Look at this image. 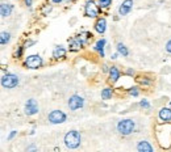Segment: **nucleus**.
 <instances>
[{
    "instance_id": "18",
    "label": "nucleus",
    "mask_w": 171,
    "mask_h": 152,
    "mask_svg": "<svg viewBox=\"0 0 171 152\" xmlns=\"http://www.w3.org/2000/svg\"><path fill=\"white\" fill-rule=\"evenodd\" d=\"M9 40H11V34L7 33V31H3L2 38H0V43H2V45H7V43L9 42Z\"/></svg>"
},
{
    "instance_id": "26",
    "label": "nucleus",
    "mask_w": 171,
    "mask_h": 152,
    "mask_svg": "<svg viewBox=\"0 0 171 152\" xmlns=\"http://www.w3.org/2000/svg\"><path fill=\"white\" fill-rule=\"evenodd\" d=\"M21 53H23V49L20 47V49H18V50H17V51L15 53V56H16V58H18V56H20V55H21Z\"/></svg>"
},
{
    "instance_id": "8",
    "label": "nucleus",
    "mask_w": 171,
    "mask_h": 152,
    "mask_svg": "<svg viewBox=\"0 0 171 152\" xmlns=\"http://www.w3.org/2000/svg\"><path fill=\"white\" fill-rule=\"evenodd\" d=\"M25 113L28 116H34L38 113V105H37V101L34 98H29L25 102Z\"/></svg>"
},
{
    "instance_id": "19",
    "label": "nucleus",
    "mask_w": 171,
    "mask_h": 152,
    "mask_svg": "<svg viewBox=\"0 0 171 152\" xmlns=\"http://www.w3.org/2000/svg\"><path fill=\"white\" fill-rule=\"evenodd\" d=\"M117 51H118V54H123L124 56H128V54H129L128 49H126L123 43H117Z\"/></svg>"
},
{
    "instance_id": "24",
    "label": "nucleus",
    "mask_w": 171,
    "mask_h": 152,
    "mask_svg": "<svg viewBox=\"0 0 171 152\" xmlns=\"http://www.w3.org/2000/svg\"><path fill=\"white\" fill-rule=\"evenodd\" d=\"M16 134H17V131H12L11 134L8 135V138H7V139H8V140H11V139H13V138H15V135H16Z\"/></svg>"
},
{
    "instance_id": "22",
    "label": "nucleus",
    "mask_w": 171,
    "mask_h": 152,
    "mask_svg": "<svg viewBox=\"0 0 171 152\" xmlns=\"http://www.w3.org/2000/svg\"><path fill=\"white\" fill-rule=\"evenodd\" d=\"M140 106H141V107H145V109H149V107H150V104L148 102V100H142L141 102H140Z\"/></svg>"
},
{
    "instance_id": "4",
    "label": "nucleus",
    "mask_w": 171,
    "mask_h": 152,
    "mask_svg": "<svg viewBox=\"0 0 171 152\" xmlns=\"http://www.w3.org/2000/svg\"><path fill=\"white\" fill-rule=\"evenodd\" d=\"M25 66L30 69H37L42 66V58L40 55H29L25 59Z\"/></svg>"
},
{
    "instance_id": "17",
    "label": "nucleus",
    "mask_w": 171,
    "mask_h": 152,
    "mask_svg": "<svg viewBox=\"0 0 171 152\" xmlns=\"http://www.w3.org/2000/svg\"><path fill=\"white\" fill-rule=\"evenodd\" d=\"M112 93H113L112 88H104V89L101 91V98H103V100H109L112 97Z\"/></svg>"
},
{
    "instance_id": "9",
    "label": "nucleus",
    "mask_w": 171,
    "mask_h": 152,
    "mask_svg": "<svg viewBox=\"0 0 171 152\" xmlns=\"http://www.w3.org/2000/svg\"><path fill=\"white\" fill-rule=\"evenodd\" d=\"M83 45H84V42L82 41L80 37H75V38H73V40H68V46H70L71 51H77V50H80Z\"/></svg>"
},
{
    "instance_id": "14",
    "label": "nucleus",
    "mask_w": 171,
    "mask_h": 152,
    "mask_svg": "<svg viewBox=\"0 0 171 152\" xmlns=\"http://www.w3.org/2000/svg\"><path fill=\"white\" fill-rule=\"evenodd\" d=\"M137 150L140 151V152H151V151H153V147L149 144V142L141 140L140 143L137 144Z\"/></svg>"
},
{
    "instance_id": "6",
    "label": "nucleus",
    "mask_w": 171,
    "mask_h": 152,
    "mask_svg": "<svg viewBox=\"0 0 171 152\" xmlns=\"http://www.w3.org/2000/svg\"><path fill=\"white\" fill-rule=\"evenodd\" d=\"M84 15L87 17H98L99 16V8L96 7V4H95L93 0H88L84 5Z\"/></svg>"
},
{
    "instance_id": "13",
    "label": "nucleus",
    "mask_w": 171,
    "mask_h": 152,
    "mask_svg": "<svg viewBox=\"0 0 171 152\" xmlns=\"http://www.w3.org/2000/svg\"><path fill=\"white\" fill-rule=\"evenodd\" d=\"M12 9H13V5L3 3L2 7H0V15H2V17H8L12 13Z\"/></svg>"
},
{
    "instance_id": "30",
    "label": "nucleus",
    "mask_w": 171,
    "mask_h": 152,
    "mask_svg": "<svg viewBox=\"0 0 171 152\" xmlns=\"http://www.w3.org/2000/svg\"><path fill=\"white\" fill-rule=\"evenodd\" d=\"M117 55H118V54L116 53V54H113V55L111 56V58H112V59H117Z\"/></svg>"
},
{
    "instance_id": "7",
    "label": "nucleus",
    "mask_w": 171,
    "mask_h": 152,
    "mask_svg": "<svg viewBox=\"0 0 171 152\" xmlns=\"http://www.w3.org/2000/svg\"><path fill=\"white\" fill-rule=\"evenodd\" d=\"M67 104H68L70 110H78V109H80V107H83L84 100H83V97L78 96V94H74V96H71L70 98H68Z\"/></svg>"
},
{
    "instance_id": "21",
    "label": "nucleus",
    "mask_w": 171,
    "mask_h": 152,
    "mask_svg": "<svg viewBox=\"0 0 171 152\" xmlns=\"http://www.w3.org/2000/svg\"><path fill=\"white\" fill-rule=\"evenodd\" d=\"M98 3L100 8H108L112 3V0H98Z\"/></svg>"
},
{
    "instance_id": "25",
    "label": "nucleus",
    "mask_w": 171,
    "mask_h": 152,
    "mask_svg": "<svg viewBox=\"0 0 171 152\" xmlns=\"http://www.w3.org/2000/svg\"><path fill=\"white\" fill-rule=\"evenodd\" d=\"M166 50H167V53H171V40L166 43Z\"/></svg>"
},
{
    "instance_id": "27",
    "label": "nucleus",
    "mask_w": 171,
    "mask_h": 152,
    "mask_svg": "<svg viewBox=\"0 0 171 152\" xmlns=\"http://www.w3.org/2000/svg\"><path fill=\"white\" fill-rule=\"evenodd\" d=\"M24 3H25V5H27V7H30L32 3H33V0H24Z\"/></svg>"
},
{
    "instance_id": "28",
    "label": "nucleus",
    "mask_w": 171,
    "mask_h": 152,
    "mask_svg": "<svg viewBox=\"0 0 171 152\" xmlns=\"http://www.w3.org/2000/svg\"><path fill=\"white\" fill-rule=\"evenodd\" d=\"M50 11H52V7H46V8H45V11H43V15L48 13V12H50Z\"/></svg>"
},
{
    "instance_id": "10",
    "label": "nucleus",
    "mask_w": 171,
    "mask_h": 152,
    "mask_svg": "<svg viewBox=\"0 0 171 152\" xmlns=\"http://www.w3.org/2000/svg\"><path fill=\"white\" fill-rule=\"evenodd\" d=\"M159 119L163 122H170L171 121V109L170 107H162L159 110Z\"/></svg>"
},
{
    "instance_id": "12",
    "label": "nucleus",
    "mask_w": 171,
    "mask_h": 152,
    "mask_svg": "<svg viewBox=\"0 0 171 152\" xmlns=\"http://www.w3.org/2000/svg\"><path fill=\"white\" fill-rule=\"evenodd\" d=\"M95 30L100 34L104 33V31L107 30V20L105 18H99V20L96 21V24H95Z\"/></svg>"
},
{
    "instance_id": "2",
    "label": "nucleus",
    "mask_w": 171,
    "mask_h": 152,
    "mask_svg": "<svg viewBox=\"0 0 171 152\" xmlns=\"http://www.w3.org/2000/svg\"><path fill=\"white\" fill-rule=\"evenodd\" d=\"M134 126L136 125L132 119H121V121L117 123V131L121 135H129L133 132V130H134Z\"/></svg>"
},
{
    "instance_id": "3",
    "label": "nucleus",
    "mask_w": 171,
    "mask_h": 152,
    "mask_svg": "<svg viewBox=\"0 0 171 152\" xmlns=\"http://www.w3.org/2000/svg\"><path fill=\"white\" fill-rule=\"evenodd\" d=\"M17 84H18V78L13 74H7L2 78V85L4 88L11 89V88H15Z\"/></svg>"
},
{
    "instance_id": "16",
    "label": "nucleus",
    "mask_w": 171,
    "mask_h": 152,
    "mask_svg": "<svg viewBox=\"0 0 171 152\" xmlns=\"http://www.w3.org/2000/svg\"><path fill=\"white\" fill-rule=\"evenodd\" d=\"M104 46H105V40H99L95 45V50L101 55V58L104 56Z\"/></svg>"
},
{
    "instance_id": "20",
    "label": "nucleus",
    "mask_w": 171,
    "mask_h": 152,
    "mask_svg": "<svg viewBox=\"0 0 171 152\" xmlns=\"http://www.w3.org/2000/svg\"><path fill=\"white\" fill-rule=\"evenodd\" d=\"M130 9L132 8H129V7H126V5H120V8H118V13H120V16H125V15H128L129 12H130Z\"/></svg>"
},
{
    "instance_id": "29",
    "label": "nucleus",
    "mask_w": 171,
    "mask_h": 152,
    "mask_svg": "<svg viewBox=\"0 0 171 152\" xmlns=\"http://www.w3.org/2000/svg\"><path fill=\"white\" fill-rule=\"evenodd\" d=\"M52 2H53V3H55V4H59L61 2H63V0H52Z\"/></svg>"
},
{
    "instance_id": "1",
    "label": "nucleus",
    "mask_w": 171,
    "mask_h": 152,
    "mask_svg": "<svg viewBox=\"0 0 171 152\" xmlns=\"http://www.w3.org/2000/svg\"><path fill=\"white\" fill-rule=\"evenodd\" d=\"M80 132L77 131V130H71L68 131L67 134L65 135V145L67 148L70 150H74V148H78L79 144H80Z\"/></svg>"
},
{
    "instance_id": "31",
    "label": "nucleus",
    "mask_w": 171,
    "mask_h": 152,
    "mask_svg": "<svg viewBox=\"0 0 171 152\" xmlns=\"http://www.w3.org/2000/svg\"><path fill=\"white\" fill-rule=\"evenodd\" d=\"M34 150H36L34 145H32V147H29V148H28V151H34Z\"/></svg>"
},
{
    "instance_id": "15",
    "label": "nucleus",
    "mask_w": 171,
    "mask_h": 152,
    "mask_svg": "<svg viewBox=\"0 0 171 152\" xmlns=\"http://www.w3.org/2000/svg\"><path fill=\"white\" fill-rule=\"evenodd\" d=\"M120 71L117 69V67H111V69H109V80L112 81V83H116V81L120 79Z\"/></svg>"
},
{
    "instance_id": "5",
    "label": "nucleus",
    "mask_w": 171,
    "mask_h": 152,
    "mask_svg": "<svg viewBox=\"0 0 171 152\" xmlns=\"http://www.w3.org/2000/svg\"><path fill=\"white\" fill-rule=\"evenodd\" d=\"M49 122L53 123V125H58V123H63L66 121V114L61 112V110H53L52 113L49 114Z\"/></svg>"
},
{
    "instance_id": "23",
    "label": "nucleus",
    "mask_w": 171,
    "mask_h": 152,
    "mask_svg": "<svg viewBox=\"0 0 171 152\" xmlns=\"http://www.w3.org/2000/svg\"><path fill=\"white\" fill-rule=\"evenodd\" d=\"M129 94H130V96H138V88L137 87L132 88V89L129 91Z\"/></svg>"
},
{
    "instance_id": "11",
    "label": "nucleus",
    "mask_w": 171,
    "mask_h": 152,
    "mask_svg": "<svg viewBox=\"0 0 171 152\" xmlns=\"http://www.w3.org/2000/svg\"><path fill=\"white\" fill-rule=\"evenodd\" d=\"M66 55V49L63 46H55L53 50V58L54 59H62Z\"/></svg>"
}]
</instances>
